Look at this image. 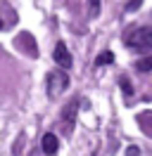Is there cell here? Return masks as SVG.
<instances>
[{"label": "cell", "mask_w": 152, "mask_h": 156, "mask_svg": "<svg viewBox=\"0 0 152 156\" xmlns=\"http://www.w3.org/2000/svg\"><path fill=\"white\" fill-rule=\"evenodd\" d=\"M140 2H142V0H131V2L126 5V10H128V12H133L135 7H138V5H140Z\"/></svg>", "instance_id": "cell-10"}, {"label": "cell", "mask_w": 152, "mask_h": 156, "mask_svg": "<svg viewBox=\"0 0 152 156\" xmlns=\"http://www.w3.org/2000/svg\"><path fill=\"white\" fill-rule=\"evenodd\" d=\"M121 90L126 92V97H131L133 90H131V83H128V78H121Z\"/></svg>", "instance_id": "cell-9"}, {"label": "cell", "mask_w": 152, "mask_h": 156, "mask_svg": "<svg viewBox=\"0 0 152 156\" xmlns=\"http://www.w3.org/2000/svg\"><path fill=\"white\" fill-rule=\"evenodd\" d=\"M76 107H78V99H71V102H69V107H66L64 111H62V118L66 121V128H64V130H71V126H74L76 111H78Z\"/></svg>", "instance_id": "cell-5"}, {"label": "cell", "mask_w": 152, "mask_h": 156, "mask_svg": "<svg viewBox=\"0 0 152 156\" xmlns=\"http://www.w3.org/2000/svg\"><path fill=\"white\" fill-rule=\"evenodd\" d=\"M0 29H2V19H0Z\"/></svg>", "instance_id": "cell-12"}, {"label": "cell", "mask_w": 152, "mask_h": 156, "mask_svg": "<svg viewBox=\"0 0 152 156\" xmlns=\"http://www.w3.org/2000/svg\"><path fill=\"white\" fill-rule=\"evenodd\" d=\"M128 156H138V149H135V147H131V149H128Z\"/></svg>", "instance_id": "cell-11"}, {"label": "cell", "mask_w": 152, "mask_h": 156, "mask_svg": "<svg viewBox=\"0 0 152 156\" xmlns=\"http://www.w3.org/2000/svg\"><path fill=\"white\" fill-rule=\"evenodd\" d=\"M112 62H114V55L109 52V50H104L102 55H97V59H95L97 66H102V64H112Z\"/></svg>", "instance_id": "cell-7"}, {"label": "cell", "mask_w": 152, "mask_h": 156, "mask_svg": "<svg viewBox=\"0 0 152 156\" xmlns=\"http://www.w3.org/2000/svg\"><path fill=\"white\" fill-rule=\"evenodd\" d=\"M135 69H138V71H142V73H145V71H152V57L138 59V62H135Z\"/></svg>", "instance_id": "cell-6"}, {"label": "cell", "mask_w": 152, "mask_h": 156, "mask_svg": "<svg viewBox=\"0 0 152 156\" xmlns=\"http://www.w3.org/2000/svg\"><path fill=\"white\" fill-rule=\"evenodd\" d=\"M126 45L133 50H152V26H138L126 36Z\"/></svg>", "instance_id": "cell-1"}, {"label": "cell", "mask_w": 152, "mask_h": 156, "mask_svg": "<svg viewBox=\"0 0 152 156\" xmlns=\"http://www.w3.org/2000/svg\"><path fill=\"white\" fill-rule=\"evenodd\" d=\"M52 57H55V62H57V66H59V69H69V66H71V62H74V59H71V52L66 50L64 43H57V45H55Z\"/></svg>", "instance_id": "cell-3"}, {"label": "cell", "mask_w": 152, "mask_h": 156, "mask_svg": "<svg viewBox=\"0 0 152 156\" xmlns=\"http://www.w3.org/2000/svg\"><path fill=\"white\" fill-rule=\"evenodd\" d=\"M69 88V76L64 71H50L45 78V90H48V97L57 99L64 90Z\"/></svg>", "instance_id": "cell-2"}, {"label": "cell", "mask_w": 152, "mask_h": 156, "mask_svg": "<svg viewBox=\"0 0 152 156\" xmlns=\"http://www.w3.org/2000/svg\"><path fill=\"white\" fill-rule=\"evenodd\" d=\"M100 14V0H88V17L95 19Z\"/></svg>", "instance_id": "cell-8"}, {"label": "cell", "mask_w": 152, "mask_h": 156, "mask_svg": "<svg viewBox=\"0 0 152 156\" xmlns=\"http://www.w3.org/2000/svg\"><path fill=\"white\" fill-rule=\"evenodd\" d=\"M57 147H59V140H57V135H52V133H45V135H43V142H40L43 154L52 156V154L57 151Z\"/></svg>", "instance_id": "cell-4"}]
</instances>
